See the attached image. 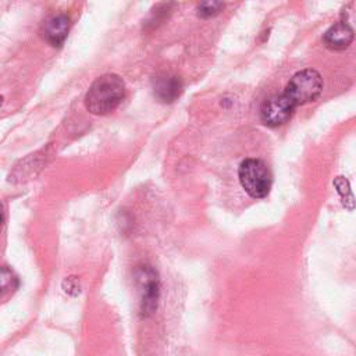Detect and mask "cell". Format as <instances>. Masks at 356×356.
I'll return each instance as SVG.
<instances>
[{
    "instance_id": "cell-4",
    "label": "cell",
    "mask_w": 356,
    "mask_h": 356,
    "mask_svg": "<svg viewBox=\"0 0 356 356\" xmlns=\"http://www.w3.org/2000/svg\"><path fill=\"white\" fill-rule=\"evenodd\" d=\"M135 280L140 292V314L149 317L157 309L159 302V277L150 266H139L135 270Z\"/></svg>"
},
{
    "instance_id": "cell-2",
    "label": "cell",
    "mask_w": 356,
    "mask_h": 356,
    "mask_svg": "<svg viewBox=\"0 0 356 356\" xmlns=\"http://www.w3.org/2000/svg\"><path fill=\"white\" fill-rule=\"evenodd\" d=\"M238 177L245 192L253 199H263L268 195L273 184V174L268 165L260 159H246L241 163Z\"/></svg>"
},
{
    "instance_id": "cell-9",
    "label": "cell",
    "mask_w": 356,
    "mask_h": 356,
    "mask_svg": "<svg viewBox=\"0 0 356 356\" xmlns=\"http://www.w3.org/2000/svg\"><path fill=\"white\" fill-rule=\"evenodd\" d=\"M334 186L337 188L338 193L341 195V199H342V203L346 209L352 210L355 209L356 203H355V197H353V193L350 191V186H349V182L346 178L343 177H337L334 179Z\"/></svg>"
},
{
    "instance_id": "cell-6",
    "label": "cell",
    "mask_w": 356,
    "mask_h": 356,
    "mask_svg": "<svg viewBox=\"0 0 356 356\" xmlns=\"http://www.w3.org/2000/svg\"><path fill=\"white\" fill-rule=\"evenodd\" d=\"M70 29V18L65 14H57L50 17L43 25V38L44 40L54 46L60 47L67 39Z\"/></svg>"
},
{
    "instance_id": "cell-1",
    "label": "cell",
    "mask_w": 356,
    "mask_h": 356,
    "mask_svg": "<svg viewBox=\"0 0 356 356\" xmlns=\"http://www.w3.org/2000/svg\"><path fill=\"white\" fill-rule=\"evenodd\" d=\"M125 97V83L115 74H104L89 86L85 95L88 111L96 115H104L114 111Z\"/></svg>"
},
{
    "instance_id": "cell-5",
    "label": "cell",
    "mask_w": 356,
    "mask_h": 356,
    "mask_svg": "<svg viewBox=\"0 0 356 356\" xmlns=\"http://www.w3.org/2000/svg\"><path fill=\"white\" fill-rule=\"evenodd\" d=\"M295 108V103L284 92L268 97L263 103L260 108V118L264 125L275 128L285 124L292 117Z\"/></svg>"
},
{
    "instance_id": "cell-7",
    "label": "cell",
    "mask_w": 356,
    "mask_h": 356,
    "mask_svg": "<svg viewBox=\"0 0 356 356\" xmlns=\"http://www.w3.org/2000/svg\"><path fill=\"white\" fill-rule=\"evenodd\" d=\"M153 92L156 99L163 103H171L179 97L182 92V82L175 75H160L153 82Z\"/></svg>"
},
{
    "instance_id": "cell-8",
    "label": "cell",
    "mask_w": 356,
    "mask_h": 356,
    "mask_svg": "<svg viewBox=\"0 0 356 356\" xmlns=\"http://www.w3.org/2000/svg\"><path fill=\"white\" fill-rule=\"evenodd\" d=\"M353 29L345 22H337L324 33V44L331 50H343L353 40Z\"/></svg>"
},
{
    "instance_id": "cell-3",
    "label": "cell",
    "mask_w": 356,
    "mask_h": 356,
    "mask_svg": "<svg viewBox=\"0 0 356 356\" xmlns=\"http://www.w3.org/2000/svg\"><path fill=\"white\" fill-rule=\"evenodd\" d=\"M323 90V78L316 70H302L296 72L288 82L285 93L295 103L302 106L314 102Z\"/></svg>"
},
{
    "instance_id": "cell-10",
    "label": "cell",
    "mask_w": 356,
    "mask_h": 356,
    "mask_svg": "<svg viewBox=\"0 0 356 356\" xmlns=\"http://www.w3.org/2000/svg\"><path fill=\"white\" fill-rule=\"evenodd\" d=\"M224 7L222 0H200L197 6V14L202 18L216 17Z\"/></svg>"
}]
</instances>
